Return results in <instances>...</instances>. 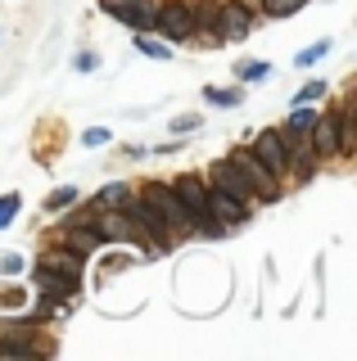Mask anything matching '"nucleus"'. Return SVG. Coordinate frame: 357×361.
<instances>
[{
  "label": "nucleus",
  "instance_id": "nucleus-18",
  "mask_svg": "<svg viewBox=\"0 0 357 361\" xmlns=\"http://www.w3.org/2000/svg\"><path fill=\"white\" fill-rule=\"evenodd\" d=\"M18 208H23V199H18V195H5V199H0V231L18 217Z\"/></svg>",
  "mask_w": 357,
  "mask_h": 361
},
{
  "label": "nucleus",
  "instance_id": "nucleus-5",
  "mask_svg": "<svg viewBox=\"0 0 357 361\" xmlns=\"http://www.w3.org/2000/svg\"><path fill=\"white\" fill-rule=\"evenodd\" d=\"M249 27H253V14H249V5H240V0H222V5H217V27H213L217 45L249 37Z\"/></svg>",
  "mask_w": 357,
  "mask_h": 361
},
{
  "label": "nucleus",
  "instance_id": "nucleus-21",
  "mask_svg": "<svg viewBox=\"0 0 357 361\" xmlns=\"http://www.w3.org/2000/svg\"><path fill=\"white\" fill-rule=\"evenodd\" d=\"M326 50H330L326 41H321V45H308V50L298 54V63H303V68H308V63H317V59H321V54H326Z\"/></svg>",
  "mask_w": 357,
  "mask_h": 361
},
{
  "label": "nucleus",
  "instance_id": "nucleus-9",
  "mask_svg": "<svg viewBox=\"0 0 357 361\" xmlns=\"http://www.w3.org/2000/svg\"><path fill=\"white\" fill-rule=\"evenodd\" d=\"M104 14H114L118 23H127V27H136V32L154 27V9L145 5V0H104Z\"/></svg>",
  "mask_w": 357,
  "mask_h": 361
},
{
  "label": "nucleus",
  "instance_id": "nucleus-12",
  "mask_svg": "<svg viewBox=\"0 0 357 361\" xmlns=\"http://www.w3.org/2000/svg\"><path fill=\"white\" fill-rule=\"evenodd\" d=\"M59 240L68 244V248H77V253H91V248L99 244V235L91 231V226H82V221H68V226L59 231Z\"/></svg>",
  "mask_w": 357,
  "mask_h": 361
},
{
  "label": "nucleus",
  "instance_id": "nucleus-4",
  "mask_svg": "<svg viewBox=\"0 0 357 361\" xmlns=\"http://www.w3.org/2000/svg\"><path fill=\"white\" fill-rule=\"evenodd\" d=\"M154 27H159L167 41H190L195 37V9L186 5V0H167V5L154 9Z\"/></svg>",
  "mask_w": 357,
  "mask_h": 361
},
{
  "label": "nucleus",
  "instance_id": "nucleus-3",
  "mask_svg": "<svg viewBox=\"0 0 357 361\" xmlns=\"http://www.w3.org/2000/svg\"><path fill=\"white\" fill-rule=\"evenodd\" d=\"M231 163H236L240 172H244V180L253 185V199H262V203H276V199H281V185H276V176L262 167V158L253 154V149H236V154H231Z\"/></svg>",
  "mask_w": 357,
  "mask_h": 361
},
{
  "label": "nucleus",
  "instance_id": "nucleus-22",
  "mask_svg": "<svg viewBox=\"0 0 357 361\" xmlns=\"http://www.w3.org/2000/svg\"><path fill=\"white\" fill-rule=\"evenodd\" d=\"M267 73V63H240V82H258Z\"/></svg>",
  "mask_w": 357,
  "mask_h": 361
},
{
  "label": "nucleus",
  "instance_id": "nucleus-15",
  "mask_svg": "<svg viewBox=\"0 0 357 361\" xmlns=\"http://www.w3.org/2000/svg\"><path fill=\"white\" fill-rule=\"evenodd\" d=\"M127 199H131V195H127V185H109L104 195L91 203V208H127Z\"/></svg>",
  "mask_w": 357,
  "mask_h": 361
},
{
  "label": "nucleus",
  "instance_id": "nucleus-7",
  "mask_svg": "<svg viewBox=\"0 0 357 361\" xmlns=\"http://www.w3.org/2000/svg\"><path fill=\"white\" fill-rule=\"evenodd\" d=\"M208 185H217V190H226V195H236L240 203H249V199H253V185L244 180V172H240L236 163H231V158H217V163L208 167Z\"/></svg>",
  "mask_w": 357,
  "mask_h": 361
},
{
  "label": "nucleus",
  "instance_id": "nucleus-23",
  "mask_svg": "<svg viewBox=\"0 0 357 361\" xmlns=\"http://www.w3.org/2000/svg\"><path fill=\"white\" fill-rule=\"evenodd\" d=\"M321 90H326L321 82H308L303 90H298V104H312V99H321Z\"/></svg>",
  "mask_w": 357,
  "mask_h": 361
},
{
  "label": "nucleus",
  "instance_id": "nucleus-24",
  "mask_svg": "<svg viewBox=\"0 0 357 361\" xmlns=\"http://www.w3.org/2000/svg\"><path fill=\"white\" fill-rule=\"evenodd\" d=\"M0 271H5V276H14V271H23V257H18V253H5V257H0Z\"/></svg>",
  "mask_w": 357,
  "mask_h": 361
},
{
  "label": "nucleus",
  "instance_id": "nucleus-16",
  "mask_svg": "<svg viewBox=\"0 0 357 361\" xmlns=\"http://www.w3.org/2000/svg\"><path fill=\"white\" fill-rule=\"evenodd\" d=\"M303 5H308V0H262V9L272 18H289V14H298Z\"/></svg>",
  "mask_w": 357,
  "mask_h": 361
},
{
  "label": "nucleus",
  "instance_id": "nucleus-14",
  "mask_svg": "<svg viewBox=\"0 0 357 361\" xmlns=\"http://www.w3.org/2000/svg\"><path fill=\"white\" fill-rule=\"evenodd\" d=\"M312 122H317V109L298 104L294 113H289V122H285V135H303V131H312Z\"/></svg>",
  "mask_w": 357,
  "mask_h": 361
},
{
  "label": "nucleus",
  "instance_id": "nucleus-20",
  "mask_svg": "<svg viewBox=\"0 0 357 361\" xmlns=\"http://www.w3.org/2000/svg\"><path fill=\"white\" fill-rule=\"evenodd\" d=\"M73 199H77V190H73V185H68V190H54V195L46 199V208H50V212H54V208H68Z\"/></svg>",
  "mask_w": 357,
  "mask_h": 361
},
{
  "label": "nucleus",
  "instance_id": "nucleus-11",
  "mask_svg": "<svg viewBox=\"0 0 357 361\" xmlns=\"http://www.w3.org/2000/svg\"><path fill=\"white\" fill-rule=\"evenodd\" d=\"M37 267H50V271H59V276H68V280H82V253H77V248H50Z\"/></svg>",
  "mask_w": 357,
  "mask_h": 361
},
{
  "label": "nucleus",
  "instance_id": "nucleus-25",
  "mask_svg": "<svg viewBox=\"0 0 357 361\" xmlns=\"http://www.w3.org/2000/svg\"><path fill=\"white\" fill-rule=\"evenodd\" d=\"M82 140H86V145H104V140H109V131H104V127H91V131L82 135Z\"/></svg>",
  "mask_w": 357,
  "mask_h": 361
},
{
  "label": "nucleus",
  "instance_id": "nucleus-1",
  "mask_svg": "<svg viewBox=\"0 0 357 361\" xmlns=\"http://www.w3.org/2000/svg\"><path fill=\"white\" fill-rule=\"evenodd\" d=\"M172 195L186 203V212H190V221H195L199 235H208V240H213V235H222V226L213 221V212H208V185H204L199 176H176V180H172Z\"/></svg>",
  "mask_w": 357,
  "mask_h": 361
},
{
  "label": "nucleus",
  "instance_id": "nucleus-10",
  "mask_svg": "<svg viewBox=\"0 0 357 361\" xmlns=\"http://www.w3.org/2000/svg\"><path fill=\"white\" fill-rule=\"evenodd\" d=\"M312 149H317V158L339 154V135H334V113H317V122H312Z\"/></svg>",
  "mask_w": 357,
  "mask_h": 361
},
{
  "label": "nucleus",
  "instance_id": "nucleus-17",
  "mask_svg": "<svg viewBox=\"0 0 357 361\" xmlns=\"http://www.w3.org/2000/svg\"><path fill=\"white\" fill-rule=\"evenodd\" d=\"M136 50H140V54H150V59H167V54H172V50H167V45H163V41L145 37V32L136 37Z\"/></svg>",
  "mask_w": 357,
  "mask_h": 361
},
{
  "label": "nucleus",
  "instance_id": "nucleus-19",
  "mask_svg": "<svg viewBox=\"0 0 357 361\" xmlns=\"http://www.w3.org/2000/svg\"><path fill=\"white\" fill-rule=\"evenodd\" d=\"M204 99H208V104H240V90H213V86H208Z\"/></svg>",
  "mask_w": 357,
  "mask_h": 361
},
{
  "label": "nucleus",
  "instance_id": "nucleus-6",
  "mask_svg": "<svg viewBox=\"0 0 357 361\" xmlns=\"http://www.w3.org/2000/svg\"><path fill=\"white\" fill-rule=\"evenodd\" d=\"M253 154L262 158V167H267L276 180L285 176V167H289V140H285V131H258V140H253Z\"/></svg>",
  "mask_w": 357,
  "mask_h": 361
},
{
  "label": "nucleus",
  "instance_id": "nucleus-13",
  "mask_svg": "<svg viewBox=\"0 0 357 361\" xmlns=\"http://www.w3.org/2000/svg\"><path fill=\"white\" fill-rule=\"evenodd\" d=\"M217 5H222V0H199V5H190V9H195V32H208V37H213V27H217Z\"/></svg>",
  "mask_w": 357,
  "mask_h": 361
},
{
  "label": "nucleus",
  "instance_id": "nucleus-2",
  "mask_svg": "<svg viewBox=\"0 0 357 361\" xmlns=\"http://www.w3.org/2000/svg\"><path fill=\"white\" fill-rule=\"evenodd\" d=\"M145 199L163 212L167 231H172V244H181V240H190V235H195V221H190V212H186V203L172 195V185H150V190H145Z\"/></svg>",
  "mask_w": 357,
  "mask_h": 361
},
{
  "label": "nucleus",
  "instance_id": "nucleus-8",
  "mask_svg": "<svg viewBox=\"0 0 357 361\" xmlns=\"http://www.w3.org/2000/svg\"><path fill=\"white\" fill-rule=\"evenodd\" d=\"M208 212H213V221L226 231V226H240L244 217H249V203H240L236 195H226V190L208 185Z\"/></svg>",
  "mask_w": 357,
  "mask_h": 361
}]
</instances>
